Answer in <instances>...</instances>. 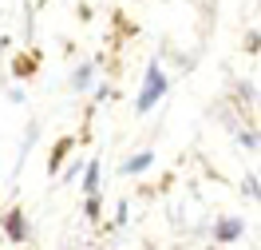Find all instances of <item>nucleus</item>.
I'll list each match as a JSON object with an SVG mask.
<instances>
[{
  "label": "nucleus",
  "mask_w": 261,
  "mask_h": 250,
  "mask_svg": "<svg viewBox=\"0 0 261 250\" xmlns=\"http://www.w3.org/2000/svg\"><path fill=\"white\" fill-rule=\"evenodd\" d=\"M83 167H87V163H71V167H67V171H64V179H75V175H80Z\"/></svg>",
  "instance_id": "obj_14"
},
{
  "label": "nucleus",
  "mask_w": 261,
  "mask_h": 250,
  "mask_svg": "<svg viewBox=\"0 0 261 250\" xmlns=\"http://www.w3.org/2000/svg\"><path fill=\"white\" fill-rule=\"evenodd\" d=\"M245 195H253V199L261 202V183H257V175H249V179H245Z\"/></svg>",
  "instance_id": "obj_11"
},
{
  "label": "nucleus",
  "mask_w": 261,
  "mask_h": 250,
  "mask_svg": "<svg viewBox=\"0 0 261 250\" xmlns=\"http://www.w3.org/2000/svg\"><path fill=\"white\" fill-rule=\"evenodd\" d=\"M166 92H170V80H166L163 64H159V60H150V64H147V76H143V87H139V96H135V111H139V116L154 111V107L163 103Z\"/></svg>",
  "instance_id": "obj_1"
},
{
  "label": "nucleus",
  "mask_w": 261,
  "mask_h": 250,
  "mask_svg": "<svg viewBox=\"0 0 261 250\" xmlns=\"http://www.w3.org/2000/svg\"><path fill=\"white\" fill-rule=\"evenodd\" d=\"M99 207H103V199H99V195H91V199H87V211H83V215H87V218H91V222H95V218L103 215Z\"/></svg>",
  "instance_id": "obj_10"
},
{
  "label": "nucleus",
  "mask_w": 261,
  "mask_h": 250,
  "mask_svg": "<svg viewBox=\"0 0 261 250\" xmlns=\"http://www.w3.org/2000/svg\"><path fill=\"white\" fill-rule=\"evenodd\" d=\"M83 175H87V179H83V195H87V199H91V195H99V175H103V163H99V155H95V159H87Z\"/></svg>",
  "instance_id": "obj_7"
},
{
  "label": "nucleus",
  "mask_w": 261,
  "mask_h": 250,
  "mask_svg": "<svg viewBox=\"0 0 261 250\" xmlns=\"http://www.w3.org/2000/svg\"><path fill=\"white\" fill-rule=\"evenodd\" d=\"M245 234V218H238V215H222L218 222H214V242H238Z\"/></svg>",
  "instance_id": "obj_3"
},
{
  "label": "nucleus",
  "mask_w": 261,
  "mask_h": 250,
  "mask_svg": "<svg viewBox=\"0 0 261 250\" xmlns=\"http://www.w3.org/2000/svg\"><path fill=\"white\" fill-rule=\"evenodd\" d=\"M238 143H242L245 151H257V147H261V135H257V131H245V127H238Z\"/></svg>",
  "instance_id": "obj_9"
},
{
  "label": "nucleus",
  "mask_w": 261,
  "mask_h": 250,
  "mask_svg": "<svg viewBox=\"0 0 261 250\" xmlns=\"http://www.w3.org/2000/svg\"><path fill=\"white\" fill-rule=\"evenodd\" d=\"M71 147H75V139H71V135H60V139L51 143V155H48V175H60V167H64V159L71 155Z\"/></svg>",
  "instance_id": "obj_5"
},
{
  "label": "nucleus",
  "mask_w": 261,
  "mask_h": 250,
  "mask_svg": "<svg viewBox=\"0 0 261 250\" xmlns=\"http://www.w3.org/2000/svg\"><path fill=\"white\" fill-rule=\"evenodd\" d=\"M257 48H261V36H257V32H249V36H245V52L253 56V52H257Z\"/></svg>",
  "instance_id": "obj_12"
},
{
  "label": "nucleus",
  "mask_w": 261,
  "mask_h": 250,
  "mask_svg": "<svg viewBox=\"0 0 261 250\" xmlns=\"http://www.w3.org/2000/svg\"><path fill=\"white\" fill-rule=\"evenodd\" d=\"M36 67H40V56H16V64H12V72H16V80H28V76H32Z\"/></svg>",
  "instance_id": "obj_8"
},
{
  "label": "nucleus",
  "mask_w": 261,
  "mask_h": 250,
  "mask_svg": "<svg viewBox=\"0 0 261 250\" xmlns=\"http://www.w3.org/2000/svg\"><path fill=\"white\" fill-rule=\"evenodd\" d=\"M95 67H99V60H83L75 72H71V80H67V87L80 96V92H87L91 87V80H95Z\"/></svg>",
  "instance_id": "obj_4"
},
{
  "label": "nucleus",
  "mask_w": 261,
  "mask_h": 250,
  "mask_svg": "<svg viewBox=\"0 0 261 250\" xmlns=\"http://www.w3.org/2000/svg\"><path fill=\"white\" fill-rule=\"evenodd\" d=\"M103 100H111V83H99L95 87V103H103Z\"/></svg>",
  "instance_id": "obj_13"
},
{
  "label": "nucleus",
  "mask_w": 261,
  "mask_h": 250,
  "mask_svg": "<svg viewBox=\"0 0 261 250\" xmlns=\"http://www.w3.org/2000/svg\"><path fill=\"white\" fill-rule=\"evenodd\" d=\"M0 226L8 234V242H28V215H24V207H8Z\"/></svg>",
  "instance_id": "obj_2"
},
{
  "label": "nucleus",
  "mask_w": 261,
  "mask_h": 250,
  "mask_svg": "<svg viewBox=\"0 0 261 250\" xmlns=\"http://www.w3.org/2000/svg\"><path fill=\"white\" fill-rule=\"evenodd\" d=\"M150 163H154V151H135V155H127V159H123V175H130V179H135V175H143Z\"/></svg>",
  "instance_id": "obj_6"
}]
</instances>
